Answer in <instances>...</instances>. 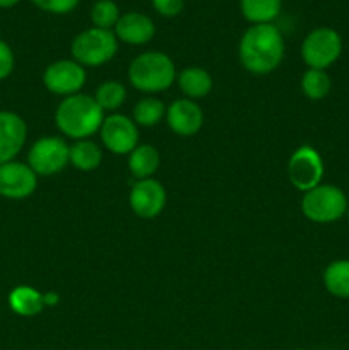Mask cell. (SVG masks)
I'll use <instances>...</instances> for the list:
<instances>
[{"mask_svg": "<svg viewBox=\"0 0 349 350\" xmlns=\"http://www.w3.org/2000/svg\"><path fill=\"white\" fill-rule=\"evenodd\" d=\"M284 38L274 24H253L243 33L238 57L243 67L257 75L270 74L284 58Z\"/></svg>", "mask_w": 349, "mask_h": 350, "instance_id": "6da1fadb", "label": "cell"}, {"mask_svg": "<svg viewBox=\"0 0 349 350\" xmlns=\"http://www.w3.org/2000/svg\"><path fill=\"white\" fill-rule=\"evenodd\" d=\"M105 120V111L89 94H74L65 98L55 111V123L64 135L86 140L98 132Z\"/></svg>", "mask_w": 349, "mask_h": 350, "instance_id": "7a4b0ae2", "label": "cell"}, {"mask_svg": "<svg viewBox=\"0 0 349 350\" xmlns=\"http://www.w3.org/2000/svg\"><path fill=\"white\" fill-rule=\"evenodd\" d=\"M177 77L174 64L166 53L146 51L132 60L129 67V81L137 91L161 92L171 88Z\"/></svg>", "mask_w": 349, "mask_h": 350, "instance_id": "3957f363", "label": "cell"}, {"mask_svg": "<svg viewBox=\"0 0 349 350\" xmlns=\"http://www.w3.org/2000/svg\"><path fill=\"white\" fill-rule=\"evenodd\" d=\"M118 51V38L112 29L89 27L74 38L70 53L77 64L86 67H99L112 60Z\"/></svg>", "mask_w": 349, "mask_h": 350, "instance_id": "277c9868", "label": "cell"}, {"mask_svg": "<svg viewBox=\"0 0 349 350\" xmlns=\"http://www.w3.org/2000/svg\"><path fill=\"white\" fill-rule=\"evenodd\" d=\"M301 212L311 222L328 224L339 221L348 212V198L339 187L318 185L303 195Z\"/></svg>", "mask_w": 349, "mask_h": 350, "instance_id": "5b68a950", "label": "cell"}, {"mask_svg": "<svg viewBox=\"0 0 349 350\" xmlns=\"http://www.w3.org/2000/svg\"><path fill=\"white\" fill-rule=\"evenodd\" d=\"M342 51L341 34L332 27H317L310 31L301 44V57L310 68L325 70L337 62Z\"/></svg>", "mask_w": 349, "mask_h": 350, "instance_id": "8992f818", "label": "cell"}, {"mask_svg": "<svg viewBox=\"0 0 349 350\" xmlns=\"http://www.w3.org/2000/svg\"><path fill=\"white\" fill-rule=\"evenodd\" d=\"M70 147L60 137H43L36 140L27 154V166L40 176H51L68 164Z\"/></svg>", "mask_w": 349, "mask_h": 350, "instance_id": "52a82bcc", "label": "cell"}, {"mask_svg": "<svg viewBox=\"0 0 349 350\" xmlns=\"http://www.w3.org/2000/svg\"><path fill=\"white\" fill-rule=\"evenodd\" d=\"M287 176L291 185L300 191H310L318 187L324 176V163L311 146L298 147L287 163Z\"/></svg>", "mask_w": 349, "mask_h": 350, "instance_id": "ba28073f", "label": "cell"}, {"mask_svg": "<svg viewBox=\"0 0 349 350\" xmlns=\"http://www.w3.org/2000/svg\"><path fill=\"white\" fill-rule=\"evenodd\" d=\"M101 142L109 152L130 154L139 146V130L133 120L123 115H109L103 120V125L99 129Z\"/></svg>", "mask_w": 349, "mask_h": 350, "instance_id": "9c48e42d", "label": "cell"}, {"mask_svg": "<svg viewBox=\"0 0 349 350\" xmlns=\"http://www.w3.org/2000/svg\"><path fill=\"white\" fill-rule=\"evenodd\" d=\"M43 84L50 92L58 96L79 94L86 84V70L75 60H58L47 67L43 74Z\"/></svg>", "mask_w": 349, "mask_h": 350, "instance_id": "30bf717a", "label": "cell"}, {"mask_svg": "<svg viewBox=\"0 0 349 350\" xmlns=\"http://www.w3.org/2000/svg\"><path fill=\"white\" fill-rule=\"evenodd\" d=\"M38 174L27 164L10 161L0 166V195L12 200H21L34 193Z\"/></svg>", "mask_w": 349, "mask_h": 350, "instance_id": "8fae6325", "label": "cell"}, {"mask_svg": "<svg viewBox=\"0 0 349 350\" xmlns=\"http://www.w3.org/2000/svg\"><path fill=\"white\" fill-rule=\"evenodd\" d=\"M129 204L133 214L139 217L154 219L163 212L166 205V190L159 181L153 178L139 180L130 190Z\"/></svg>", "mask_w": 349, "mask_h": 350, "instance_id": "7c38bea8", "label": "cell"}, {"mask_svg": "<svg viewBox=\"0 0 349 350\" xmlns=\"http://www.w3.org/2000/svg\"><path fill=\"white\" fill-rule=\"evenodd\" d=\"M27 126L19 115L0 111V166L14 161L26 144Z\"/></svg>", "mask_w": 349, "mask_h": 350, "instance_id": "4fadbf2b", "label": "cell"}, {"mask_svg": "<svg viewBox=\"0 0 349 350\" xmlns=\"http://www.w3.org/2000/svg\"><path fill=\"white\" fill-rule=\"evenodd\" d=\"M166 122L177 135L192 137L204 125V113L192 99H177L166 109Z\"/></svg>", "mask_w": 349, "mask_h": 350, "instance_id": "5bb4252c", "label": "cell"}, {"mask_svg": "<svg viewBox=\"0 0 349 350\" xmlns=\"http://www.w3.org/2000/svg\"><path fill=\"white\" fill-rule=\"evenodd\" d=\"M113 29L115 36L127 44H146L156 34L154 23L142 12L122 14Z\"/></svg>", "mask_w": 349, "mask_h": 350, "instance_id": "9a60e30c", "label": "cell"}, {"mask_svg": "<svg viewBox=\"0 0 349 350\" xmlns=\"http://www.w3.org/2000/svg\"><path fill=\"white\" fill-rule=\"evenodd\" d=\"M161 164V156L157 149L149 144L137 146L129 154V171L137 180H147L157 171Z\"/></svg>", "mask_w": 349, "mask_h": 350, "instance_id": "2e32d148", "label": "cell"}, {"mask_svg": "<svg viewBox=\"0 0 349 350\" xmlns=\"http://www.w3.org/2000/svg\"><path fill=\"white\" fill-rule=\"evenodd\" d=\"M178 85L188 99H201L212 91V77L204 68L187 67L178 75Z\"/></svg>", "mask_w": 349, "mask_h": 350, "instance_id": "e0dca14e", "label": "cell"}, {"mask_svg": "<svg viewBox=\"0 0 349 350\" xmlns=\"http://www.w3.org/2000/svg\"><path fill=\"white\" fill-rule=\"evenodd\" d=\"M10 310L19 317H36L43 311L44 299L40 291L29 286H19L9 294Z\"/></svg>", "mask_w": 349, "mask_h": 350, "instance_id": "ac0fdd59", "label": "cell"}, {"mask_svg": "<svg viewBox=\"0 0 349 350\" xmlns=\"http://www.w3.org/2000/svg\"><path fill=\"white\" fill-rule=\"evenodd\" d=\"M243 17L252 24H272L283 9V0H240Z\"/></svg>", "mask_w": 349, "mask_h": 350, "instance_id": "d6986e66", "label": "cell"}, {"mask_svg": "<svg viewBox=\"0 0 349 350\" xmlns=\"http://www.w3.org/2000/svg\"><path fill=\"white\" fill-rule=\"evenodd\" d=\"M103 150L91 140H79L68 150V163L81 171H92L101 164Z\"/></svg>", "mask_w": 349, "mask_h": 350, "instance_id": "ffe728a7", "label": "cell"}, {"mask_svg": "<svg viewBox=\"0 0 349 350\" xmlns=\"http://www.w3.org/2000/svg\"><path fill=\"white\" fill-rule=\"evenodd\" d=\"M324 286L332 296L349 299V260H335L325 269Z\"/></svg>", "mask_w": 349, "mask_h": 350, "instance_id": "44dd1931", "label": "cell"}, {"mask_svg": "<svg viewBox=\"0 0 349 350\" xmlns=\"http://www.w3.org/2000/svg\"><path fill=\"white\" fill-rule=\"evenodd\" d=\"M332 82L331 77L325 70H318V68H308L301 77V89H303L305 96L308 99H324L325 96L331 92Z\"/></svg>", "mask_w": 349, "mask_h": 350, "instance_id": "7402d4cb", "label": "cell"}, {"mask_svg": "<svg viewBox=\"0 0 349 350\" xmlns=\"http://www.w3.org/2000/svg\"><path fill=\"white\" fill-rule=\"evenodd\" d=\"M94 99L103 111H115L125 103L127 91L120 82L106 81L96 89Z\"/></svg>", "mask_w": 349, "mask_h": 350, "instance_id": "603a6c76", "label": "cell"}, {"mask_svg": "<svg viewBox=\"0 0 349 350\" xmlns=\"http://www.w3.org/2000/svg\"><path fill=\"white\" fill-rule=\"evenodd\" d=\"M166 113L163 101L157 98H144L133 108V122L135 125L154 126L161 122Z\"/></svg>", "mask_w": 349, "mask_h": 350, "instance_id": "cb8c5ba5", "label": "cell"}, {"mask_svg": "<svg viewBox=\"0 0 349 350\" xmlns=\"http://www.w3.org/2000/svg\"><path fill=\"white\" fill-rule=\"evenodd\" d=\"M120 19V9L113 0H98L91 9V21L94 27L112 29Z\"/></svg>", "mask_w": 349, "mask_h": 350, "instance_id": "d4e9b609", "label": "cell"}, {"mask_svg": "<svg viewBox=\"0 0 349 350\" xmlns=\"http://www.w3.org/2000/svg\"><path fill=\"white\" fill-rule=\"evenodd\" d=\"M38 9L44 10V12H50V14H68L79 5L81 0H31Z\"/></svg>", "mask_w": 349, "mask_h": 350, "instance_id": "484cf974", "label": "cell"}, {"mask_svg": "<svg viewBox=\"0 0 349 350\" xmlns=\"http://www.w3.org/2000/svg\"><path fill=\"white\" fill-rule=\"evenodd\" d=\"M154 10L163 17H174L183 10L185 0H151Z\"/></svg>", "mask_w": 349, "mask_h": 350, "instance_id": "4316f807", "label": "cell"}, {"mask_svg": "<svg viewBox=\"0 0 349 350\" xmlns=\"http://www.w3.org/2000/svg\"><path fill=\"white\" fill-rule=\"evenodd\" d=\"M14 70V53L12 48L0 40V81L9 77Z\"/></svg>", "mask_w": 349, "mask_h": 350, "instance_id": "83f0119b", "label": "cell"}, {"mask_svg": "<svg viewBox=\"0 0 349 350\" xmlns=\"http://www.w3.org/2000/svg\"><path fill=\"white\" fill-rule=\"evenodd\" d=\"M43 299H44V306H47V304H55L57 303V294H43Z\"/></svg>", "mask_w": 349, "mask_h": 350, "instance_id": "f1b7e54d", "label": "cell"}, {"mask_svg": "<svg viewBox=\"0 0 349 350\" xmlns=\"http://www.w3.org/2000/svg\"><path fill=\"white\" fill-rule=\"evenodd\" d=\"M21 0H0V9H9V7H14Z\"/></svg>", "mask_w": 349, "mask_h": 350, "instance_id": "f546056e", "label": "cell"}, {"mask_svg": "<svg viewBox=\"0 0 349 350\" xmlns=\"http://www.w3.org/2000/svg\"><path fill=\"white\" fill-rule=\"evenodd\" d=\"M294 350H305V349H294Z\"/></svg>", "mask_w": 349, "mask_h": 350, "instance_id": "4dcf8cb0", "label": "cell"}, {"mask_svg": "<svg viewBox=\"0 0 349 350\" xmlns=\"http://www.w3.org/2000/svg\"><path fill=\"white\" fill-rule=\"evenodd\" d=\"M348 219H349V211H348Z\"/></svg>", "mask_w": 349, "mask_h": 350, "instance_id": "1f68e13d", "label": "cell"}]
</instances>
